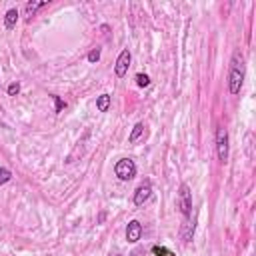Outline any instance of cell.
Returning a JSON list of instances; mask_svg holds the SVG:
<instances>
[{"mask_svg": "<svg viewBox=\"0 0 256 256\" xmlns=\"http://www.w3.org/2000/svg\"><path fill=\"white\" fill-rule=\"evenodd\" d=\"M18 16H20L18 8H10V10H6V14H4V26H6V30H12V28L16 26Z\"/></svg>", "mask_w": 256, "mask_h": 256, "instance_id": "8", "label": "cell"}, {"mask_svg": "<svg viewBox=\"0 0 256 256\" xmlns=\"http://www.w3.org/2000/svg\"><path fill=\"white\" fill-rule=\"evenodd\" d=\"M216 154L222 164L228 160V130L224 126H218L216 130Z\"/></svg>", "mask_w": 256, "mask_h": 256, "instance_id": "4", "label": "cell"}, {"mask_svg": "<svg viewBox=\"0 0 256 256\" xmlns=\"http://www.w3.org/2000/svg\"><path fill=\"white\" fill-rule=\"evenodd\" d=\"M178 208H180V214L186 220L192 216V192H190V186L188 184H180V190H178Z\"/></svg>", "mask_w": 256, "mask_h": 256, "instance_id": "3", "label": "cell"}, {"mask_svg": "<svg viewBox=\"0 0 256 256\" xmlns=\"http://www.w3.org/2000/svg\"><path fill=\"white\" fill-rule=\"evenodd\" d=\"M110 102H112V96H110V94H100V96L96 98V108H98V112H108Z\"/></svg>", "mask_w": 256, "mask_h": 256, "instance_id": "11", "label": "cell"}, {"mask_svg": "<svg viewBox=\"0 0 256 256\" xmlns=\"http://www.w3.org/2000/svg\"><path fill=\"white\" fill-rule=\"evenodd\" d=\"M194 228H196V218H188L186 222H184V226H182V240L184 242H190L192 240V236H194Z\"/></svg>", "mask_w": 256, "mask_h": 256, "instance_id": "9", "label": "cell"}, {"mask_svg": "<svg viewBox=\"0 0 256 256\" xmlns=\"http://www.w3.org/2000/svg\"><path fill=\"white\" fill-rule=\"evenodd\" d=\"M52 98H54V104H56V106H54V112H60L62 108H66V102H64L60 96H52Z\"/></svg>", "mask_w": 256, "mask_h": 256, "instance_id": "18", "label": "cell"}, {"mask_svg": "<svg viewBox=\"0 0 256 256\" xmlns=\"http://www.w3.org/2000/svg\"><path fill=\"white\" fill-rule=\"evenodd\" d=\"M50 2H46V0H42V2H36V0H32V2H26V16L28 18H32L34 14H36V10L38 8H44V6H48Z\"/></svg>", "mask_w": 256, "mask_h": 256, "instance_id": "12", "label": "cell"}, {"mask_svg": "<svg viewBox=\"0 0 256 256\" xmlns=\"http://www.w3.org/2000/svg\"><path fill=\"white\" fill-rule=\"evenodd\" d=\"M18 94H20V84L18 82H12L8 86V96H18Z\"/></svg>", "mask_w": 256, "mask_h": 256, "instance_id": "17", "label": "cell"}, {"mask_svg": "<svg viewBox=\"0 0 256 256\" xmlns=\"http://www.w3.org/2000/svg\"><path fill=\"white\" fill-rule=\"evenodd\" d=\"M150 196H152V186L148 184V182H144V184H140L138 188H136V192H134V206H142L144 202H148L150 200Z\"/></svg>", "mask_w": 256, "mask_h": 256, "instance_id": "6", "label": "cell"}, {"mask_svg": "<svg viewBox=\"0 0 256 256\" xmlns=\"http://www.w3.org/2000/svg\"><path fill=\"white\" fill-rule=\"evenodd\" d=\"M114 174L122 180V182H128L136 176V164L132 158H120L116 164H114Z\"/></svg>", "mask_w": 256, "mask_h": 256, "instance_id": "2", "label": "cell"}, {"mask_svg": "<svg viewBox=\"0 0 256 256\" xmlns=\"http://www.w3.org/2000/svg\"><path fill=\"white\" fill-rule=\"evenodd\" d=\"M10 178H12V172L8 168L0 166V186H4L6 182H10Z\"/></svg>", "mask_w": 256, "mask_h": 256, "instance_id": "13", "label": "cell"}, {"mask_svg": "<svg viewBox=\"0 0 256 256\" xmlns=\"http://www.w3.org/2000/svg\"><path fill=\"white\" fill-rule=\"evenodd\" d=\"M152 254L154 256H172L170 250H166L164 246H152Z\"/></svg>", "mask_w": 256, "mask_h": 256, "instance_id": "15", "label": "cell"}, {"mask_svg": "<svg viewBox=\"0 0 256 256\" xmlns=\"http://www.w3.org/2000/svg\"><path fill=\"white\" fill-rule=\"evenodd\" d=\"M140 238H142V224L138 220H130L126 226V240L130 244H136Z\"/></svg>", "mask_w": 256, "mask_h": 256, "instance_id": "7", "label": "cell"}, {"mask_svg": "<svg viewBox=\"0 0 256 256\" xmlns=\"http://www.w3.org/2000/svg\"><path fill=\"white\" fill-rule=\"evenodd\" d=\"M130 62H132V54H130V50H128V48H124V50L120 52V56L116 58L114 74H116L118 78H124V76H126V72H128V68H130Z\"/></svg>", "mask_w": 256, "mask_h": 256, "instance_id": "5", "label": "cell"}, {"mask_svg": "<svg viewBox=\"0 0 256 256\" xmlns=\"http://www.w3.org/2000/svg\"><path fill=\"white\" fill-rule=\"evenodd\" d=\"M136 84L140 86V88H144V86H148L150 84V78H148V74H136Z\"/></svg>", "mask_w": 256, "mask_h": 256, "instance_id": "14", "label": "cell"}, {"mask_svg": "<svg viewBox=\"0 0 256 256\" xmlns=\"http://www.w3.org/2000/svg\"><path fill=\"white\" fill-rule=\"evenodd\" d=\"M244 74H246V64L244 56L240 52H234L232 62H230V72H228V90L230 94H240L242 84H244Z\"/></svg>", "mask_w": 256, "mask_h": 256, "instance_id": "1", "label": "cell"}, {"mask_svg": "<svg viewBox=\"0 0 256 256\" xmlns=\"http://www.w3.org/2000/svg\"><path fill=\"white\" fill-rule=\"evenodd\" d=\"M100 60V48H92L90 52H88V62H98Z\"/></svg>", "mask_w": 256, "mask_h": 256, "instance_id": "16", "label": "cell"}, {"mask_svg": "<svg viewBox=\"0 0 256 256\" xmlns=\"http://www.w3.org/2000/svg\"><path fill=\"white\" fill-rule=\"evenodd\" d=\"M142 134H144V122H136V124L132 126V130H130V134H128V142H130V144H136Z\"/></svg>", "mask_w": 256, "mask_h": 256, "instance_id": "10", "label": "cell"}]
</instances>
